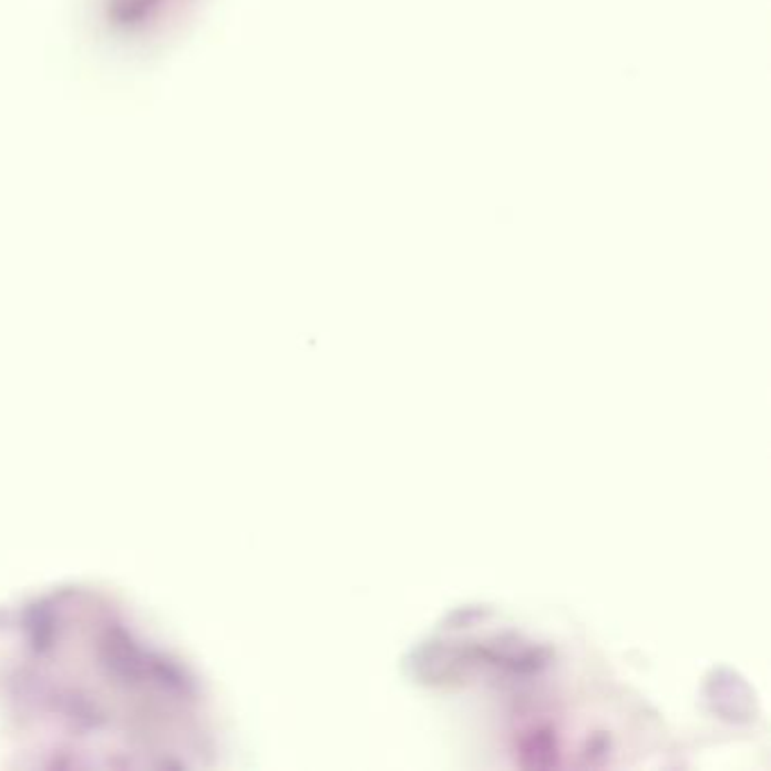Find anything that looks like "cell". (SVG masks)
I'll use <instances>...</instances> for the list:
<instances>
[{
  "mask_svg": "<svg viewBox=\"0 0 771 771\" xmlns=\"http://www.w3.org/2000/svg\"><path fill=\"white\" fill-rule=\"evenodd\" d=\"M213 736L197 672L114 595L60 586L0 609V751L21 764H204Z\"/></svg>",
  "mask_w": 771,
  "mask_h": 771,
  "instance_id": "obj_1",
  "label": "cell"
}]
</instances>
